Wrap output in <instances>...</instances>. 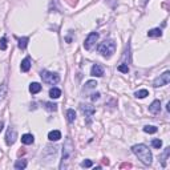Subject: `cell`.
I'll list each match as a JSON object with an SVG mask.
<instances>
[{
    "label": "cell",
    "instance_id": "6da1fadb",
    "mask_svg": "<svg viewBox=\"0 0 170 170\" xmlns=\"http://www.w3.org/2000/svg\"><path fill=\"white\" fill-rule=\"evenodd\" d=\"M132 152L134 153L136 156H137L138 159H140V161H141L144 165H152L153 156H152L150 149H149L146 145H144V144L134 145V146L132 148Z\"/></svg>",
    "mask_w": 170,
    "mask_h": 170
},
{
    "label": "cell",
    "instance_id": "7a4b0ae2",
    "mask_svg": "<svg viewBox=\"0 0 170 170\" xmlns=\"http://www.w3.org/2000/svg\"><path fill=\"white\" fill-rule=\"evenodd\" d=\"M97 51L98 53H101L104 57L109 59L113 56V53L116 52V43L113 40L108 39V40H104L102 43H100L98 47H97Z\"/></svg>",
    "mask_w": 170,
    "mask_h": 170
},
{
    "label": "cell",
    "instance_id": "3957f363",
    "mask_svg": "<svg viewBox=\"0 0 170 170\" xmlns=\"http://www.w3.org/2000/svg\"><path fill=\"white\" fill-rule=\"evenodd\" d=\"M73 152H75V146H73V142L71 138H66L65 140V144L63 146V161H61V165H60V169H61L63 164H64L65 161H68L69 158H71V156L73 154Z\"/></svg>",
    "mask_w": 170,
    "mask_h": 170
},
{
    "label": "cell",
    "instance_id": "277c9868",
    "mask_svg": "<svg viewBox=\"0 0 170 170\" xmlns=\"http://www.w3.org/2000/svg\"><path fill=\"white\" fill-rule=\"evenodd\" d=\"M40 77L43 79V81L45 84H49V85H55L60 81V76L57 73H53L49 71H41L40 72Z\"/></svg>",
    "mask_w": 170,
    "mask_h": 170
},
{
    "label": "cell",
    "instance_id": "5b68a950",
    "mask_svg": "<svg viewBox=\"0 0 170 170\" xmlns=\"http://www.w3.org/2000/svg\"><path fill=\"white\" fill-rule=\"evenodd\" d=\"M170 82V72L166 71L165 73H162V75H159V77H157L153 81V86H156V88H158V86H164V85H168Z\"/></svg>",
    "mask_w": 170,
    "mask_h": 170
},
{
    "label": "cell",
    "instance_id": "8992f818",
    "mask_svg": "<svg viewBox=\"0 0 170 170\" xmlns=\"http://www.w3.org/2000/svg\"><path fill=\"white\" fill-rule=\"evenodd\" d=\"M97 40H98V33L97 32H91L88 35V37L85 39V41H84V48L85 49H92L93 47L96 45V43H97Z\"/></svg>",
    "mask_w": 170,
    "mask_h": 170
},
{
    "label": "cell",
    "instance_id": "52a82bcc",
    "mask_svg": "<svg viewBox=\"0 0 170 170\" xmlns=\"http://www.w3.org/2000/svg\"><path fill=\"white\" fill-rule=\"evenodd\" d=\"M16 138H18V132L15 130V129H12V128H9L8 130H7L5 133V142H7V145H13L15 144V141H16Z\"/></svg>",
    "mask_w": 170,
    "mask_h": 170
},
{
    "label": "cell",
    "instance_id": "ba28073f",
    "mask_svg": "<svg viewBox=\"0 0 170 170\" xmlns=\"http://www.w3.org/2000/svg\"><path fill=\"white\" fill-rule=\"evenodd\" d=\"M80 108H81V112L85 114V117H92V116L96 113V109L93 108L92 105H88V104H81V105H80Z\"/></svg>",
    "mask_w": 170,
    "mask_h": 170
},
{
    "label": "cell",
    "instance_id": "9c48e42d",
    "mask_svg": "<svg viewBox=\"0 0 170 170\" xmlns=\"http://www.w3.org/2000/svg\"><path fill=\"white\" fill-rule=\"evenodd\" d=\"M91 75L95 76V77H102V76H104V68L98 64L93 65L91 69Z\"/></svg>",
    "mask_w": 170,
    "mask_h": 170
},
{
    "label": "cell",
    "instance_id": "30bf717a",
    "mask_svg": "<svg viewBox=\"0 0 170 170\" xmlns=\"http://www.w3.org/2000/svg\"><path fill=\"white\" fill-rule=\"evenodd\" d=\"M149 111H150V113H153V114H157V113L161 112V102H159V100H154V101L150 104V106H149Z\"/></svg>",
    "mask_w": 170,
    "mask_h": 170
},
{
    "label": "cell",
    "instance_id": "8fae6325",
    "mask_svg": "<svg viewBox=\"0 0 170 170\" xmlns=\"http://www.w3.org/2000/svg\"><path fill=\"white\" fill-rule=\"evenodd\" d=\"M20 69H21V72H28L29 69H31V59L25 57L24 60H23L21 65H20Z\"/></svg>",
    "mask_w": 170,
    "mask_h": 170
},
{
    "label": "cell",
    "instance_id": "7c38bea8",
    "mask_svg": "<svg viewBox=\"0 0 170 170\" xmlns=\"http://www.w3.org/2000/svg\"><path fill=\"white\" fill-rule=\"evenodd\" d=\"M48 138H49V141H59L61 138V133L59 130H52V132H49Z\"/></svg>",
    "mask_w": 170,
    "mask_h": 170
},
{
    "label": "cell",
    "instance_id": "4fadbf2b",
    "mask_svg": "<svg viewBox=\"0 0 170 170\" xmlns=\"http://www.w3.org/2000/svg\"><path fill=\"white\" fill-rule=\"evenodd\" d=\"M33 141H35V137L32 134H24L21 137V142L24 145H31V144H33Z\"/></svg>",
    "mask_w": 170,
    "mask_h": 170
},
{
    "label": "cell",
    "instance_id": "5bb4252c",
    "mask_svg": "<svg viewBox=\"0 0 170 170\" xmlns=\"http://www.w3.org/2000/svg\"><path fill=\"white\" fill-rule=\"evenodd\" d=\"M148 36L149 37H161L162 36V31L159 28H153L148 32Z\"/></svg>",
    "mask_w": 170,
    "mask_h": 170
},
{
    "label": "cell",
    "instance_id": "9a60e30c",
    "mask_svg": "<svg viewBox=\"0 0 170 170\" xmlns=\"http://www.w3.org/2000/svg\"><path fill=\"white\" fill-rule=\"evenodd\" d=\"M41 91V85L39 84V82H32L31 85H29V92L32 93V95H36V93H39Z\"/></svg>",
    "mask_w": 170,
    "mask_h": 170
},
{
    "label": "cell",
    "instance_id": "2e32d148",
    "mask_svg": "<svg viewBox=\"0 0 170 170\" xmlns=\"http://www.w3.org/2000/svg\"><path fill=\"white\" fill-rule=\"evenodd\" d=\"M7 92H8V86H7L5 82H3V84L0 85V101L4 100V97L7 96Z\"/></svg>",
    "mask_w": 170,
    "mask_h": 170
},
{
    "label": "cell",
    "instance_id": "e0dca14e",
    "mask_svg": "<svg viewBox=\"0 0 170 170\" xmlns=\"http://www.w3.org/2000/svg\"><path fill=\"white\" fill-rule=\"evenodd\" d=\"M60 96H61V91L59 88H52L49 91V97L51 98H59Z\"/></svg>",
    "mask_w": 170,
    "mask_h": 170
},
{
    "label": "cell",
    "instance_id": "ac0fdd59",
    "mask_svg": "<svg viewBox=\"0 0 170 170\" xmlns=\"http://www.w3.org/2000/svg\"><path fill=\"white\" fill-rule=\"evenodd\" d=\"M157 126H153V125H146L144 126V132L145 133H149V134H154V133H157Z\"/></svg>",
    "mask_w": 170,
    "mask_h": 170
},
{
    "label": "cell",
    "instance_id": "d6986e66",
    "mask_svg": "<svg viewBox=\"0 0 170 170\" xmlns=\"http://www.w3.org/2000/svg\"><path fill=\"white\" fill-rule=\"evenodd\" d=\"M25 168H27V161L25 159H19V161L15 162V169L21 170V169H25Z\"/></svg>",
    "mask_w": 170,
    "mask_h": 170
},
{
    "label": "cell",
    "instance_id": "ffe728a7",
    "mask_svg": "<svg viewBox=\"0 0 170 170\" xmlns=\"http://www.w3.org/2000/svg\"><path fill=\"white\" fill-rule=\"evenodd\" d=\"M66 118H68L69 122H73L76 120V112L73 109H68L66 111Z\"/></svg>",
    "mask_w": 170,
    "mask_h": 170
},
{
    "label": "cell",
    "instance_id": "44dd1931",
    "mask_svg": "<svg viewBox=\"0 0 170 170\" xmlns=\"http://www.w3.org/2000/svg\"><path fill=\"white\" fill-rule=\"evenodd\" d=\"M134 96L137 98H145L146 96H149V92L146 91V89H140V91H137L134 93Z\"/></svg>",
    "mask_w": 170,
    "mask_h": 170
},
{
    "label": "cell",
    "instance_id": "7402d4cb",
    "mask_svg": "<svg viewBox=\"0 0 170 170\" xmlns=\"http://www.w3.org/2000/svg\"><path fill=\"white\" fill-rule=\"evenodd\" d=\"M28 41H29V39L28 37H21V39H19V48L20 49H25L27 48V45H28Z\"/></svg>",
    "mask_w": 170,
    "mask_h": 170
},
{
    "label": "cell",
    "instance_id": "603a6c76",
    "mask_svg": "<svg viewBox=\"0 0 170 170\" xmlns=\"http://www.w3.org/2000/svg\"><path fill=\"white\" fill-rule=\"evenodd\" d=\"M45 109L49 112H56L57 111V105L55 104V102H45Z\"/></svg>",
    "mask_w": 170,
    "mask_h": 170
},
{
    "label": "cell",
    "instance_id": "cb8c5ba5",
    "mask_svg": "<svg viewBox=\"0 0 170 170\" xmlns=\"http://www.w3.org/2000/svg\"><path fill=\"white\" fill-rule=\"evenodd\" d=\"M169 153H170V148L168 146V148L165 149V152H164V154L161 156V161H162V166H166V159H168L169 157Z\"/></svg>",
    "mask_w": 170,
    "mask_h": 170
},
{
    "label": "cell",
    "instance_id": "d4e9b609",
    "mask_svg": "<svg viewBox=\"0 0 170 170\" xmlns=\"http://www.w3.org/2000/svg\"><path fill=\"white\" fill-rule=\"evenodd\" d=\"M96 85H97V82L95 81V80H89V81H86V84H85V91H88V89H93V88H96Z\"/></svg>",
    "mask_w": 170,
    "mask_h": 170
},
{
    "label": "cell",
    "instance_id": "484cf974",
    "mask_svg": "<svg viewBox=\"0 0 170 170\" xmlns=\"http://www.w3.org/2000/svg\"><path fill=\"white\" fill-rule=\"evenodd\" d=\"M152 146H153V148H156V149H159L162 146V141H161V140H157V138L153 140V141H152Z\"/></svg>",
    "mask_w": 170,
    "mask_h": 170
},
{
    "label": "cell",
    "instance_id": "4316f807",
    "mask_svg": "<svg viewBox=\"0 0 170 170\" xmlns=\"http://www.w3.org/2000/svg\"><path fill=\"white\" fill-rule=\"evenodd\" d=\"M0 49H2V51H5L7 49V39H5V36H3V37L0 39Z\"/></svg>",
    "mask_w": 170,
    "mask_h": 170
},
{
    "label": "cell",
    "instance_id": "83f0119b",
    "mask_svg": "<svg viewBox=\"0 0 170 170\" xmlns=\"http://www.w3.org/2000/svg\"><path fill=\"white\" fill-rule=\"evenodd\" d=\"M118 71L122 72V73H128L129 72V66L126 64H121V65H118Z\"/></svg>",
    "mask_w": 170,
    "mask_h": 170
},
{
    "label": "cell",
    "instance_id": "f1b7e54d",
    "mask_svg": "<svg viewBox=\"0 0 170 170\" xmlns=\"http://www.w3.org/2000/svg\"><path fill=\"white\" fill-rule=\"evenodd\" d=\"M81 166H82V168H92L93 162L91 161V159H85V161L81 162Z\"/></svg>",
    "mask_w": 170,
    "mask_h": 170
},
{
    "label": "cell",
    "instance_id": "f546056e",
    "mask_svg": "<svg viewBox=\"0 0 170 170\" xmlns=\"http://www.w3.org/2000/svg\"><path fill=\"white\" fill-rule=\"evenodd\" d=\"M92 101H96V100H98L100 98V93L98 92H96V93H93V95H92Z\"/></svg>",
    "mask_w": 170,
    "mask_h": 170
},
{
    "label": "cell",
    "instance_id": "4dcf8cb0",
    "mask_svg": "<svg viewBox=\"0 0 170 170\" xmlns=\"http://www.w3.org/2000/svg\"><path fill=\"white\" fill-rule=\"evenodd\" d=\"M121 168H132V165L130 164H122Z\"/></svg>",
    "mask_w": 170,
    "mask_h": 170
},
{
    "label": "cell",
    "instance_id": "1f68e13d",
    "mask_svg": "<svg viewBox=\"0 0 170 170\" xmlns=\"http://www.w3.org/2000/svg\"><path fill=\"white\" fill-rule=\"evenodd\" d=\"M3 125H4V124H3V122H0V132L3 130Z\"/></svg>",
    "mask_w": 170,
    "mask_h": 170
}]
</instances>
